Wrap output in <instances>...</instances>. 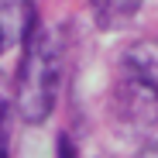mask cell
I'll return each instance as SVG.
<instances>
[{"label":"cell","instance_id":"6da1fadb","mask_svg":"<svg viewBox=\"0 0 158 158\" xmlns=\"http://www.w3.org/2000/svg\"><path fill=\"white\" fill-rule=\"evenodd\" d=\"M59 83H62V45L55 31L38 28L21 48V62L14 72V107L24 124H45L59 103Z\"/></svg>","mask_w":158,"mask_h":158},{"label":"cell","instance_id":"7a4b0ae2","mask_svg":"<svg viewBox=\"0 0 158 158\" xmlns=\"http://www.w3.org/2000/svg\"><path fill=\"white\" fill-rule=\"evenodd\" d=\"M114 114L131 131L158 127V52L141 45H131L114 79Z\"/></svg>","mask_w":158,"mask_h":158},{"label":"cell","instance_id":"3957f363","mask_svg":"<svg viewBox=\"0 0 158 158\" xmlns=\"http://www.w3.org/2000/svg\"><path fill=\"white\" fill-rule=\"evenodd\" d=\"M38 28V10L35 4H21V0H0V55L14 48H24Z\"/></svg>","mask_w":158,"mask_h":158},{"label":"cell","instance_id":"277c9868","mask_svg":"<svg viewBox=\"0 0 158 158\" xmlns=\"http://www.w3.org/2000/svg\"><path fill=\"white\" fill-rule=\"evenodd\" d=\"M93 14L100 31H120L127 24H134V17L141 14V4L138 0H96Z\"/></svg>","mask_w":158,"mask_h":158},{"label":"cell","instance_id":"5b68a950","mask_svg":"<svg viewBox=\"0 0 158 158\" xmlns=\"http://www.w3.org/2000/svg\"><path fill=\"white\" fill-rule=\"evenodd\" d=\"M55 158H79V151H76V144H72L69 134H59V141H55Z\"/></svg>","mask_w":158,"mask_h":158},{"label":"cell","instance_id":"8992f818","mask_svg":"<svg viewBox=\"0 0 158 158\" xmlns=\"http://www.w3.org/2000/svg\"><path fill=\"white\" fill-rule=\"evenodd\" d=\"M134 158H158V141H148V144H144Z\"/></svg>","mask_w":158,"mask_h":158},{"label":"cell","instance_id":"52a82bcc","mask_svg":"<svg viewBox=\"0 0 158 158\" xmlns=\"http://www.w3.org/2000/svg\"><path fill=\"white\" fill-rule=\"evenodd\" d=\"M0 158H7V141H4V131H0Z\"/></svg>","mask_w":158,"mask_h":158}]
</instances>
